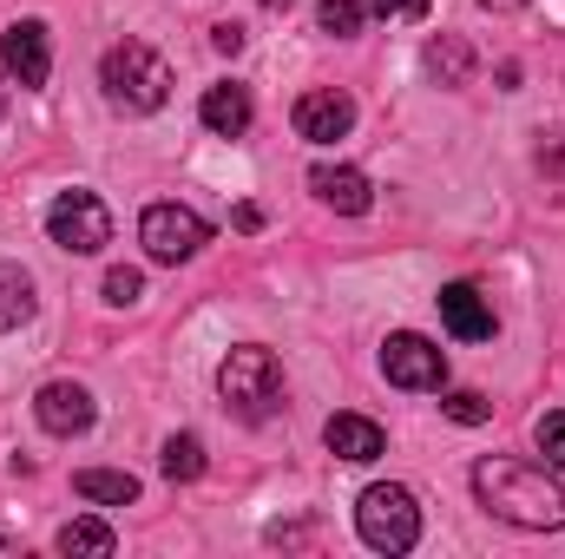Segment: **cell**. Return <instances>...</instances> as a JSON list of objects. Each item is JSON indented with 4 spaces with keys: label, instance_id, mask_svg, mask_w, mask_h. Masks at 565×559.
I'll list each match as a JSON object with an SVG mask.
<instances>
[{
    "label": "cell",
    "instance_id": "14",
    "mask_svg": "<svg viewBox=\"0 0 565 559\" xmlns=\"http://www.w3.org/2000/svg\"><path fill=\"white\" fill-rule=\"evenodd\" d=\"M322 441H329V454H342V461H355V467H369V461L388 447V434H382L369 415H329Z\"/></svg>",
    "mask_w": 565,
    "mask_h": 559
},
{
    "label": "cell",
    "instance_id": "24",
    "mask_svg": "<svg viewBox=\"0 0 565 559\" xmlns=\"http://www.w3.org/2000/svg\"><path fill=\"white\" fill-rule=\"evenodd\" d=\"M369 13H382V20H422L427 0H369Z\"/></svg>",
    "mask_w": 565,
    "mask_h": 559
},
{
    "label": "cell",
    "instance_id": "8",
    "mask_svg": "<svg viewBox=\"0 0 565 559\" xmlns=\"http://www.w3.org/2000/svg\"><path fill=\"white\" fill-rule=\"evenodd\" d=\"M0 66H7V80H13V86L40 93V86H46V73H53V40H46V20H13V27L0 33Z\"/></svg>",
    "mask_w": 565,
    "mask_h": 559
},
{
    "label": "cell",
    "instance_id": "6",
    "mask_svg": "<svg viewBox=\"0 0 565 559\" xmlns=\"http://www.w3.org/2000/svg\"><path fill=\"white\" fill-rule=\"evenodd\" d=\"M139 244L151 264H191L204 244H211V224L184 204H151L139 218Z\"/></svg>",
    "mask_w": 565,
    "mask_h": 559
},
{
    "label": "cell",
    "instance_id": "27",
    "mask_svg": "<svg viewBox=\"0 0 565 559\" xmlns=\"http://www.w3.org/2000/svg\"><path fill=\"white\" fill-rule=\"evenodd\" d=\"M480 7H493V13H520V7H533V0H480Z\"/></svg>",
    "mask_w": 565,
    "mask_h": 559
},
{
    "label": "cell",
    "instance_id": "9",
    "mask_svg": "<svg viewBox=\"0 0 565 559\" xmlns=\"http://www.w3.org/2000/svg\"><path fill=\"white\" fill-rule=\"evenodd\" d=\"M33 421H40L46 434L73 441V434H86V428L99 421V402H93L86 382H46V389L33 395Z\"/></svg>",
    "mask_w": 565,
    "mask_h": 559
},
{
    "label": "cell",
    "instance_id": "25",
    "mask_svg": "<svg viewBox=\"0 0 565 559\" xmlns=\"http://www.w3.org/2000/svg\"><path fill=\"white\" fill-rule=\"evenodd\" d=\"M211 46L237 60V53H244V27H237V20H217V27H211Z\"/></svg>",
    "mask_w": 565,
    "mask_h": 559
},
{
    "label": "cell",
    "instance_id": "28",
    "mask_svg": "<svg viewBox=\"0 0 565 559\" xmlns=\"http://www.w3.org/2000/svg\"><path fill=\"white\" fill-rule=\"evenodd\" d=\"M0 553H7V559H13V553H20V547H13V540H7V534H0Z\"/></svg>",
    "mask_w": 565,
    "mask_h": 559
},
{
    "label": "cell",
    "instance_id": "4",
    "mask_svg": "<svg viewBox=\"0 0 565 559\" xmlns=\"http://www.w3.org/2000/svg\"><path fill=\"white\" fill-rule=\"evenodd\" d=\"M355 534H362V547H375V553H415V540H422V507H415V494L402 487V481H375V487H362V500H355Z\"/></svg>",
    "mask_w": 565,
    "mask_h": 559
},
{
    "label": "cell",
    "instance_id": "7",
    "mask_svg": "<svg viewBox=\"0 0 565 559\" xmlns=\"http://www.w3.org/2000/svg\"><path fill=\"white\" fill-rule=\"evenodd\" d=\"M382 376H388L395 389H440V382H447V349L427 342V336H415V329H395V336L382 342Z\"/></svg>",
    "mask_w": 565,
    "mask_h": 559
},
{
    "label": "cell",
    "instance_id": "23",
    "mask_svg": "<svg viewBox=\"0 0 565 559\" xmlns=\"http://www.w3.org/2000/svg\"><path fill=\"white\" fill-rule=\"evenodd\" d=\"M139 296H145L139 271H126V264H119V271H106V303H113V309H132Z\"/></svg>",
    "mask_w": 565,
    "mask_h": 559
},
{
    "label": "cell",
    "instance_id": "11",
    "mask_svg": "<svg viewBox=\"0 0 565 559\" xmlns=\"http://www.w3.org/2000/svg\"><path fill=\"white\" fill-rule=\"evenodd\" d=\"M434 303H440V323H447L460 342H487V336L500 329V323H493V303H487L473 283H440Z\"/></svg>",
    "mask_w": 565,
    "mask_h": 559
},
{
    "label": "cell",
    "instance_id": "10",
    "mask_svg": "<svg viewBox=\"0 0 565 559\" xmlns=\"http://www.w3.org/2000/svg\"><path fill=\"white\" fill-rule=\"evenodd\" d=\"M289 119H296V133L309 145H335V139H349V126H355V99L335 93V86H316V93L296 99Z\"/></svg>",
    "mask_w": 565,
    "mask_h": 559
},
{
    "label": "cell",
    "instance_id": "5",
    "mask_svg": "<svg viewBox=\"0 0 565 559\" xmlns=\"http://www.w3.org/2000/svg\"><path fill=\"white\" fill-rule=\"evenodd\" d=\"M46 238L73 257H99L113 244V211L93 198V191H60L46 204Z\"/></svg>",
    "mask_w": 565,
    "mask_h": 559
},
{
    "label": "cell",
    "instance_id": "12",
    "mask_svg": "<svg viewBox=\"0 0 565 559\" xmlns=\"http://www.w3.org/2000/svg\"><path fill=\"white\" fill-rule=\"evenodd\" d=\"M309 191H316L329 211H342V218H362V211L375 204V184H369L355 165H309Z\"/></svg>",
    "mask_w": 565,
    "mask_h": 559
},
{
    "label": "cell",
    "instance_id": "3",
    "mask_svg": "<svg viewBox=\"0 0 565 559\" xmlns=\"http://www.w3.org/2000/svg\"><path fill=\"white\" fill-rule=\"evenodd\" d=\"M217 395L237 421H270L282 409V362L264 342H237L217 362Z\"/></svg>",
    "mask_w": 565,
    "mask_h": 559
},
{
    "label": "cell",
    "instance_id": "22",
    "mask_svg": "<svg viewBox=\"0 0 565 559\" xmlns=\"http://www.w3.org/2000/svg\"><path fill=\"white\" fill-rule=\"evenodd\" d=\"M540 454H546V467L553 474H565V409H553V415H540Z\"/></svg>",
    "mask_w": 565,
    "mask_h": 559
},
{
    "label": "cell",
    "instance_id": "20",
    "mask_svg": "<svg viewBox=\"0 0 565 559\" xmlns=\"http://www.w3.org/2000/svg\"><path fill=\"white\" fill-rule=\"evenodd\" d=\"M362 20H369V0H316V27L335 33V40L362 33Z\"/></svg>",
    "mask_w": 565,
    "mask_h": 559
},
{
    "label": "cell",
    "instance_id": "21",
    "mask_svg": "<svg viewBox=\"0 0 565 559\" xmlns=\"http://www.w3.org/2000/svg\"><path fill=\"white\" fill-rule=\"evenodd\" d=\"M440 409H447V415L460 421V428H480V421H493V402H487L480 389H454V395H447Z\"/></svg>",
    "mask_w": 565,
    "mask_h": 559
},
{
    "label": "cell",
    "instance_id": "2",
    "mask_svg": "<svg viewBox=\"0 0 565 559\" xmlns=\"http://www.w3.org/2000/svg\"><path fill=\"white\" fill-rule=\"evenodd\" d=\"M99 86H106V106L113 113H158L164 99H171V66H164V53H151L145 40H119V46H106V60H99Z\"/></svg>",
    "mask_w": 565,
    "mask_h": 559
},
{
    "label": "cell",
    "instance_id": "17",
    "mask_svg": "<svg viewBox=\"0 0 565 559\" xmlns=\"http://www.w3.org/2000/svg\"><path fill=\"white\" fill-rule=\"evenodd\" d=\"M33 309H40L33 277H26L20 264H0V336H7V329H20V323H33Z\"/></svg>",
    "mask_w": 565,
    "mask_h": 559
},
{
    "label": "cell",
    "instance_id": "30",
    "mask_svg": "<svg viewBox=\"0 0 565 559\" xmlns=\"http://www.w3.org/2000/svg\"><path fill=\"white\" fill-rule=\"evenodd\" d=\"M0 119H7V86H0Z\"/></svg>",
    "mask_w": 565,
    "mask_h": 559
},
{
    "label": "cell",
    "instance_id": "29",
    "mask_svg": "<svg viewBox=\"0 0 565 559\" xmlns=\"http://www.w3.org/2000/svg\"><path fill=\"white\" fill-rule=\"evenodd\" d=\"M264 7H270V13H282V7H289V0H264Z\"/></svg>",
    "mask_w": 565,
    "mask_h": 559
},
{
    "label": "cell",
    "instance_id": "13",
    "mask_svg": "<svg viewBox=\"0 0 565 559\" xmlns=\"http://www.w3.org/2000/svg\"><path fill=\"white\" fill-rule=\"evenodd\" d=\"M198 119H204L217 139H244L250 119H257V106H250V93H244L237 80H224V86H211V93L198 99Z\"/></svg>",
    "mask_w": 565,
    "mask_h": 559
},
{
    "label": "cell",
    "instance_id": "26",
    "mask_svg": "<svg viewBox=\"0 0 565 559\" xmlns=\"http://www.w3.org/2000/svg\"><path fill=\"white\" fill-rule=\"evenodd\" d=\"M231 224H237V231H257V224H264V211H257V204H237V211H231Z\"/></svg>",
    "mask_w": 565,
    "mask_h": 559
},
{
    "label": "cell",
    "instance_id": "16",
    "mask_svg": "<svg viewBox=\"0 0 565 559\" xmlns=\"http://www.w3.org/2000/svg\"><path fill=\"white\" fill-rule=\"evenodd\" d=\"M53 547H60V553H73V559H113V553H119V534H113L106 520H93V514H86V520H66V527L53 534Z\"/></svg>",
    "mask_w": 565,
    "mask_h": 559
},
{
    "label": "cell",
    "instance_id": "18",
    "mask_svg": "<svg viewBox=\"0 0 565 559\" xmlns=\"http://www.w3.org/2000/svg\"><path fill=\"white\" fill-rule=\"evenodd\" d=\"M427 73H434L440 86H467V80H473V53H467V40H454V33L427 40Z\"/></svg>",
    "mask_w": 565,
    "mask_h": 559
},
{
    "label": "cell",
    "instance_id": "15",
    "mask_svg": "<svg viewBox=\"0 0 565 559\" xmlns=\"http://www.w3.org/2000/svg\"><path fill=\"white\" fill-rule=\"evenodd\" d=\"M73 494L93 500V507H132L139 500V474H126V467H79Z\"/></svg>",
    "mask_w": 565,
    "mask_h": 559
},
{
    "label": "cell",
    "instance_id": "1",
    "mask_svg": "<svg viewBox=\"0 0 565 559\" xmlns=\"http://www.w3.org/2000/svg\"><path fill=\"white\" fill-rule=\"evenodd\" d=\"M473 494L493 520L520 527V534H559L565 527V487L546 467H526V461H480L473 467Z\"/></svg>",
    "mask_w": 565,
    "mask_h": 559
},
{
    "label": "cell",
    "instance_id": "19",
    "mask_svg": "<svg viewBox=\"0 0 565 559\" xmlns=\"http://www.w3.org/2000/svg\"><path fill=\"white\" fill-rule=\"evenodd\" d=\"M158 467H164V481H198L204 474V441L198 434H171L164 454H158Z\"/></svg>",
    "mask_w": 565,
    "mask_h": 559
}]
</instances>
